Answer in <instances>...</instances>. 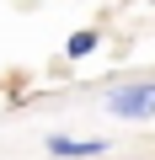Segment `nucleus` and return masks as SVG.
<instances>
[{"label": "nucleus", "mask_w": 155, "mask_h": 160, "mask_svg": "<svg viewBox=\"0 0 155 160\" xmlns=\"http://www.w3.org/2000/svg\"><path fill=\"white\" fill-rule=\"evenodd\" d=\"M107 107H112L118 118H155V80H134V86L112 91Z\"/></svg>", "instance_id": "obj_1"}, {"label": "nucleus", "mask_w": 155, "mask_h": 160, "mask_svg": "<svg viewBox=\"0 0 155 160\" xmlns=\"http://www.w3.org/2000/svg\"><path fill=\"white\" fill-rule=\"evenodd\" d=\"M48 149H54V155H102V144H96V139H64V133H54V139H48Z\"/></svg>", "instance_id": "obj_2"}, {"label": "nucleus", "mask_w": 155, "mask_h": 160, "mask_svg": "<svg viewBox=\"0 0 155 160\" xmlns=\"http://www.w3.org/2000/svg\"><path fill=\"white\" fill-rule=\"evenodd\" d=\"M91 48H96V32H75V38L64 43V53H70V59H86Z\"/></svg>", "instance_id": "obj_3"}]
</instances>
